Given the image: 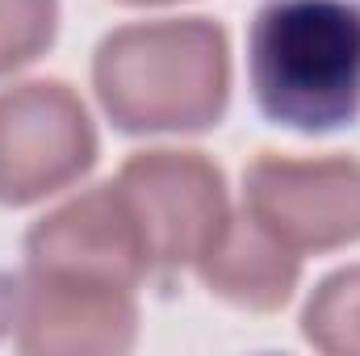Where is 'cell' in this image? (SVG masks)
I'll use <instances>...</instances> for the list:
<instances>
[{
    "instance_id": "1",
    "label": "cell",
    "mask_w": 360,
    "mask_h": 356,
    "mask_svg": "<svg viewBox=\"0 0 360 356\" xmlns=\"http://www.w3.org/2000/svg\"><path fill=\"white\" fill-rule=\"evenodd\" d=\"M248 72L272 126L327 134L360 113V4L269 0L248 34Z\"/></svg>"
},
{
    "instance_id": "2",
    "label": "cell",
    "mask_w": 360,
    "mask_h": 356,
    "mask_svg": "<svg viewBox=\"0 0 360 356\" xmlns=\"http://www.w3.org/2000/svg\"><path fill=\"white\" fill-rule=\"evenodd\" d=\"M17 306H21V285H17L8 272H0V336L13 327V319H17Z\"/></svg>"
}]
</instances>
